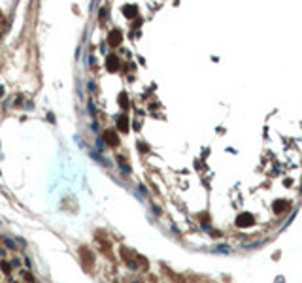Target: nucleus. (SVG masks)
<instances>
[{
  "instance_id": "f03ea898",
  "label": "nucleus",
  "mask_w": 302,
  "mask_h": 283,
  "mask_svg": "<svg viewBox=\"0 0 302 283\" xmlns=\"http://www.w3.org/2000/svg\"><path fill=\"white\" fill-rule=\"evenodd\" d=\"M108 40H110V43H112V45H117V43L121 42V34H119V32H112Z\"/></svg>"
},
{
  "instance_id": "39448f33",
  "label": "nucleus",
  "mask_w": 302,
  "mask_h": 283,
  "mask_svg": "<svg viewBox=\"0 0 302 283\" xmlns=\"http://www.w3.org/2000/svg\"><path fill=\"white\" fill-rule=\"evenodd\" d=\"M0 266H2V270H4V274H10V270H11V266H10V264H8V262H4V261H2V264H0Z\"/></svg>"
},
{
  "instance_id": "423d86ee",
  "label": "nucleus",
  "mask_w": 302,
  "mask_h": 283,
  "mask_svg": "<svg viewBox=\"0 0 302 283\" xmlns=\"http://www.w3.org/2000/svg\"><path fill=\"white\" fill-rule=\"evenodd\" d=\"M6 244H8V247H15V244L11 240H6Z\"/></svg>"
},
{
  "instance_id": "20e7f679",
  "label": "nucleus",
  "mask_w": 302,
  "mask_h": 283,
  "mask_svg": "<svg viewBox=\"0 0 302 283\" xmlns=\"http://www.w3.org/2000/svg\"><path fill=\"white\" fill-rule=\"evenodd\" d=\"M108 68L110 70H117V59H115V57H108Z\"/></svg>"
},
{
  "instance_id": "f257e3e1",
  "label": "nucleus",
  "mask_w": 302,
  "mask_h": 283,
  "mask_svg": "<svg viewBox=\"0 0 302 283\" xmlns=\"http://www.w3.org/2000/svg\"><path fill=\"white\" fill-rule=\"evenodd\" d=\"M104 138H106V142H108L110 145H115V143H117V136H115V132H112V130H106Z\"/></svg>"
},
{
  "instance_id": "7ed1b4c3",
  "label": "nucleus",
  "mask_w": 302,
  "mask_h": 283,
  "mask_svg": "<svg viewBox=\"0 0 302 283\" xmlns=\"http://www.w3.org/2000/svg\"><path fill=\"white\" fill-rule=\"evenodd\" d=\"M127 117H119V121H117V126H119V130H127L129 129V125H127Z\"/></svg>"
}]
</instances>
